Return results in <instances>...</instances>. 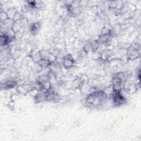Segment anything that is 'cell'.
Instances as JSON below:
<instances>
[{
	"instance_id": "1",
	"label": "cell",
	"mask_w": 141,
	"mask_h": 141,
	"mask_svg": "<svg viewBox=\"0 0 141 141\" xmlns=\"http://www.w3.org/2000/svg\"><path fill=\"white\" fill-rule=\"evenodd\" d=\"M110 95L112 104L115 106H120L123 105L125 104L127 101L125 96L122 93L121 91H113Z\"/></svg>"
},
{
	"instance_id": "2",
	"label": "cell",
	"mask_w": 141,
	"mask_h": 141,
	"mask_svg": "<svg viewBox=\"0 0 141 141\" xmlns=\"http://www.w3.org/2000/svg\"><path fill=\"white\" fill-rule=\"evenodd\" d=\"M74 63L75 60L72 54H68L62 57L63 66L67 69L73 67L74 65Z\"/></svg>"
},
{
	"instance_id": "3",
	"label": "cell",
	"mask_w": 141,
	"mask_h": 141,
	"mask_svg": "<svg viewBox=\"0 0 141 141\" xmlns=\"http://www.w3.org/2000/svg\"><path fill=\"white\" fill-rule=\"evenodd\" d=\"M17 85V81L15 80H7L4 81V82H1V88L2 89H4V90H8V89H11L14 88Z\"/></svg>"
},
{
	"instance_id": "4",
	"label": "cell",
	"mask_w": 141,
	"mask_h": 141,
	"mask_svg": "<svg viewBox=\"0 0 141 141\" xmlns=\"http://www.w3.org/2000/svg\"><path fill=\"white\" fill-rule=\"evenodd\" d=\"M40 22H37L36 23H32L29 27V31L30 34L32 35H36L39 33L41 25Z\"/></svg>"
},
{
	"instance_id": "5",
	"label": "cell",
	"mask_w": 141,
	"mask_h": 141,
	"mask_svg": "<svg viewBox=\"0 0 141 141\" xmlns=\"http://www.w3.org/2000/svg\"><path fill=\"white\" fill-rule=\"evenodd\" d=\"M7 13V16L8 17V18L10 20H13V18L16 14V13L17 12V10L13 7H11L8 8L7 11H6Z\"/></svg>"
},
{
	"instance_id": "6",
	"label": "cell",
	"mask_w": 141,
	"mask_h": 141,
	"mask_svg": "<svg viewBox=\"0 0 141 141\" xmlns=\"http://www.w3.org/2000/svg\"><path fill=\"white\" fill-rule=\"evenodd\" d=\"M100 45V44L99 43V41L98 40H95L93 41L91 43V46H92V51H93V53L95 52V51H97Z\"/></svg>"
},
{
	"instance_id": "7",
	"label": "cell",
	"mask_w": 141,
	"mask_h": 141,
	"mask_svg": "<svg viewBox=\"0 0 141 141\" xmlns=\"http://www.w3.org/2000/svg\"><path fill=\"white\" fill-rule=\"evenodd\" d=\"M83 50H84L87 54L93 52L92 46H91V43L87 42L86 43H85L84 46H83Z\"/></svg>"
},
{
	"instance_id": "8",
	"label": "cell",
	"mask_w": 141,
	"mask_h": 141,
	"mask_svg": "<svg viewBox=\"0 0 141 141\" xmlns=\"http://www.w3.org/2000/svg\"><path fill=\"white\" fill-rule=\"evenodd\" d=\"M0 18H1V22L2 24L9 20L7 13L4 11H1V13H0Z\"/></svg>"
},
{
	"instance_id": "9",
	"label": "cell",
	"mask_w": 141,
	"mask_h": 141,
	"mask_svg": "<svg viewBox=\"0 0 141 141\" xmlns=\"http://www.w3.org/2000/svg\"><path fill=\"white\" fill-rule=\"evenodd\" d=\"M42 84L44 90L45 91H48L52 88V84H51L50 80L42 83Z\"/></svg>"
},
{
	"instance_id": "10",
	"label": "cell",
	"mask_w": 141,
	"mask_h": 141,
	"mask_svg": "<svg viewBox=\"0 0 141 141\" xmlns=\"http://www.w3.org/2000/svg\"><path fill=\"white\" fill-rule=\"evenodd\" d=\"M117 2L116 1H110L108 4V7L110 9H116L117 7Z\"/></svg>"
}]
</instances>
